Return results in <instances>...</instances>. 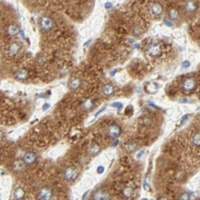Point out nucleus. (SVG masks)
<instances>
[{
	"label": "nucleus",
	"instance_id": "f257e3e1",
	"mask_svg": "<svg viewBox=\"0 0 200 200\" xmlns=\"http://www.w3.org/2000/svg\"><path fill=\"white\" fill-rule=\"evenodd\" d=\"M121 133H122L121 126L115 123L110 124L108 129H107V135L111 137V139H117V137L121 135Z\"/></svg>",
	"mask_w": 200,
	"mask_h": 200
},
{
	"label": "nucleus",
	"instance_id": "f03ea898",
	"mask_svg": "<svg viewBox=\"0 0 200 200\" xmlns=\"http://www.w3.org/2000/svg\"><path fill=\"white\" fill-rule=\"evenodd\" d=\"M78 174V170L76 168L68 167V168H66L65 170V172H64V178L66 181L71 182V181H74L75 179L77 178Z\"/></svg>",
	"mask_w": 200,
	"mask_h": 200
},
{
	"label": "nucleus",
	"instance_id": "7ed1b4c3",
	"mask_svg": "<svg viewBox=\"0 0 200 200\" xmlns=\"http://www.w3.org/2000/svg\"><path fill=\"white\" fill-rule=\"evenodd\" d=\"M53 197V191L49 187H43L39 191L37 197L39 200H51Z\"/></svg>",
	"mask_w": 200,
	"mask_h": 200
},
{
	"label": "nucleus",
	"instance_id": "20e7f679",
	"mask_svg": "<svg viewBox=\"0 0 200 200\" xmlns=\"http://www.w3.org/2000/svg\"><path fill=\"white\" fill-rule=\"evenodd\" d=\"M40 24H41V28L44 30H49L53 28L54 26V22L53 20L49 17H43L40 21Z\"/></svg>",
	"mask_w": 200,
	"mask_h": 200
},
{
	"label": "nucleus",
	"instance_id": "39448f33",
	"mask_svg": "<svg viewBox=\"0 0 200 200\" xmlns=\"http://www.w3.org/2000/svg\"><path fill=\"white\" fill-rule=\"evenodd\" d=\"M92 200H110V195L103 190H97L92 195Z\"/></svg>",
	"mask_w": 200,
	"mask_h": 200
},
{
	"label": "nucleus",
	"instance_id": "423d86ee",
	"mask_svg": "<svg viewBox=\"0 0 200 200\" xmlns=\"http://www.w3.org/2000/svg\"><path fill=\"white\" fill-rule=\"evenodd\" d=\"M195 85H197V84H195V80L194 78H186L183 82L182 87H183V90L184 91L189 92V91L194 90V89L195 88Z\"/></svg>",
	"mask_w": 200,
	"mask_h": 200
},
{
	"label": "nucleus",
	"instance_id": "0eeeda50",
	"mask_svg": "<svg viewBox=\"0 0 200 200\" xmlns=\"http://www.w3.org/2000/svg\"><path fill=\"white\" fill-rule=\"evenodd\" d=\"M37 155L34 152H27L23 157V163L26 165H32L36 161Z\"/></svg>",
	"mask_w": 200,
	"mask_h": 200
},
{
	"label": "nucleus",
	"instance_id": "6e6552de",
	"mask_svg": "<svg viewBox=\"0 0 200 200\" xmlns=\"http://www.w3.org/2000/svg\"><path fill=\"white\" fill-rule=\"evenodd\" d=\"M148 53L151 55V56H159L161 54V47H159L158 44H151L149 48H148Z\"/></svg>",
	"mask_w": 200,
	"mask_h": 200
},
{
	"label": "nucleus",
	"instance_id": "1a4fd4ad",
	"mask_svg": "<svg viewBox=\"0 0 200 200\" xmlns=\"http://www.w3.org/2000/svg\"><path fill=\"white\" fill-rule=\"evenodd\" d=\"M184 7H185V10L187 12H189V13L195 12L197 8V3L194 2V1H186Z\"/></svg>",
	"mask_w": 200,
	"mask_h": 200
},
{
	"label": "nucleus",
	"instance_id": "9d476101",
	"mask_svg": "<svg viewBox=\"0 0 200 200\" xmlns=\"http://www.w3.org/2000/svg\"><path fill=\"white\" fill-rule=\"evenodd\" d=\"M88 151H89V153L91 155V156H95V155H97L98 153L101 151V148H100L99 145L93 143V144H91L90 147H89Z\"/></svg>",
	"mask_w": 200,
	"mask_h": 200
},
{
	"label": "nucleus",
	"instance_id": "9b49d317",
	"mask_svg": "<svg viewBox=\"0 0 200 200\" xmlns=\"http://www.w3.org/2000/svg\"><path fill=\"white\" fill-rule=\"evenodd\" d=\"M151 11L155 15H161L162 12V6L159 3H153L151 5Z\"/></svg>",
	"mask_w": 200,
	"mask_h": 200
},
{
	"label": "nucleus",
	"instance_id": "f8f14e48",
	"mask_svg": "<svg viewBox=\"0 0 200 200\" xmlns=\"http://www.w3.org/2000/svg\"><path fill=\"white\" fill-rule=\"evenodd\" d=\"M15 77L18 79H20V80H24L28 78V72L26 69H20L18 70L16 74H15Z\"/></svg>",
	"mask_w": 200,
	"mask_h": 200
},
{
	"label": "nucleus",
	"instance_id": "ddd939ff",
	"mask_svg": "<svg viewBox=\"0 0 200 200\" xmlns=\"http://www.w3.org/2000/svg\"><path fill=\"white\" fill-rule=\"evenodd\" d=\"M25 197V192L21 187H18L14 191V197L16 200H21Z\"/></svg>",
	"mask_w": 200,
	"mask_h": 200
},
{
	"label": "nucleus",
	"instance_id": "4468645a",
	"mask_svg": "<svg viewBox=\"0 0 200 200\" xmlns=\"http://www.w3.org/2000/svg\"><path fill=\"white\" fill-rule=\"evenodd\" d=\"M133 194H134V190H133L132 187H126V188H124V190L122 191V195H123V197L124 198H131L133 197Z\"/></svg>",
	"mask_w": 200,
	"mask_h": 200
},
{
	"label": "nucleus",
	"instance_id": "2eb2a0df",
	"mask_svg": "<svg viewBox=\"0 0 200 200\" xmlns=\"http://www.w3.org/2000/svg\"><path fill=\"white\" fill-rule=\"evenodd\" d=\"M168 16L171 19V20H174L178 19L179 12L177 9H175V8H171V9L168 11Z\"/></svg>",
	"mask_w": 200,
	"mask_h": 200
},
{
	"label": "nucleus",
	"instance_id": "dca6fc26",
	"mask_svg": "<svg viewBox=\"0 0 200 200\" xmlns=\"http://www.w3.org/2000/svg\"><path fill=\"white\" fill-rule=\"evenodd\" d=\"M19 49H20V46H19V44L14 43H12L9 45V47H8V53H9V55H16L18 51H19Z\"/></svg>",
	"mask_w": 200,
	"mask_h": 200
},
{
	"label": "nucleus",
	"instance_id": "f3484780",
	"mask_svg": "<svg viewBox=\"0 0 200 200\" xmlns=\"http://www.w3.org/2000/svg\"><path fill=\"white\" fill-rule=\"evenodd\" d=\"M7 32L8 35L13 36V35H15V34H17L18 32H19V29H18V27L15 25H9L7 27Z\"/></svg>",
	"mask_w": 200,
	"mask_h": 200
},
{
	"label": "nucleus",
	"instance_id": "a211bd4d",
	"mask_svg": "<svg viewBox=\"0 0 200 200\" xmlns=\"http://www.w3.org/2000/svg\"><path fill=\"white\" fill-rule=\"evenodd\" d=\"M114 92V87L112 85H105L103 88V93L106 96H110L112 95Z\"/></svg>",
	"mask_w": 200,
	"mask_h": 200
},
{
	"label": "nucleus",
	"instance_id": "6ab92c4d",
	"mask_svg": "<svg viewBox=\"0 0 200 200\" xmlns=\"http://www.w3.org/2000/svg\"><path fill=\"white\" fill-rule=\"evenodd\" d=\"M192 142L193 145L197 147V148H200V133H197L195 134L192 137Z\"/></svg>",
	"mask_w": 200,
	"mask_h": 200
},
{
	"label": "nucleus",
	"instance_id": "aec40b11",
	"mask_svg": "<svg viewBox=\"0 0 200 200\" xmlns=\"http://www.w3.org/2000/svg\"><path fill=\"white\" fill-rule=\"evenodd\" d=\"M126 149L127 152H134L135 150L137 149V144H136V143H134V142H133V143L128 144V145H126Z\"/></svg>",
	"mask_w": 200,
	"mask_h": 200
},
{
	"label": "nucleus",
	"instance_id": "412c9836",
	"mask_svg": "<svg viewBox=\"0 0 200 200\" xmlns=\"http://www.w3.org/2000/svg\"><path fill=\"white\" fill-rule=\"evenodd\" d=\"M79 84H80V81H79L78 78H74L69 82V87L71 89H73V90H76V89L78 88Z\"/></svg>",
	"mask_w": 200,
	"mask_h": 200
},
{
	"label": "nucleus",
	"instance_id": "4be33fe9",
	"mask_svg": "<svg viewBox=\"0 0 200 200\" xmlns=\"http://www.w3.org/2000/svg\"><path fill=\"white\" fill-rule=\"evenodd\" d=\"M22 167H23V163H22L21 161H16L15 163H14V169L16 171H19V170H20V169H22Z\"/></svg>",
	"mask_w": 200,
	"mask_h": 200
},
{
	"label": "nucleus",
	"instance_id": "5701e85b",
	"mask_svg": "<svg viewBox=\"0 0 200 200\" xmlns=\"http://www.w3.org/2000/svg\"><path fill=\"white\" fill-rule=\"evenodd\" d=\"M111 106L117 108V109L120 111V110H121V109L123 108V103H113L112 104H111Z\"/></svg>",
	"mask_w": 200,
	"mask_h": 200
},
{
	"label": "nucleus",
	"instance_id": "b1692460",
	"mask_svg": "<svg viewBox=\"0 0 200 200\" xmlns=\"http://www.w3.org/2000/svg\"><path fill=\"white\" fill-rule=\"evenodd\" d=\"M179 200H190V197H189L188 194L184 193V194H182V195H180Z\"/></svg>",
	"mask_w": 200,
	"mask_h": 200
},
{
	"label": "nucleus",
	"instance_id": "393cba45",
	"mask_svg": "<svg viewBox=\"0 0 200 200\" xmlns=\"http://www.w3.org/2000/svg\"><path fill=\"white\" fill-rule=\"evenodd\" d=\"M163 22H164V24L168 26V27H173V23H172L171 20H168L167 19H164Z\"/></svg>",
	"mask_w": 200,
	"mask_h": 200
},
{
	"label": "nucleus",
	"instance_id": "a878e982",
	"mask_svg": "<svg viewBox=\"0 0 200 200\" xmlns=\"http://www.w3.org/2000/svg\"><path fill=\"white\" fill-rule=\"evenodd\" d=\"M182 66H183L184 68H187L190 66V62L189 61H184L183 64H182Z\"/></svg>",
	"mask_w": 200,
	"mask_h": 200
},
{
	"label": "nucleus",
	"instance_id": "bb28decb",
	"mask_svg": "<svg viewBox=\"0 0 200 200\" xmlns=\"http://www.w3.org/2000/svg\"><path fill=\"white\" fill-rule=\"evenodd\" d=\"M104 172V167L103 166H99L97 169V172L98 173H103Z\"/></svg>",
	"mask_w": 200,
	"mask_h": 200
},
{
	"label": "nucleus",
	"instance_id": "cd10ccee",
	"mask_svg": "<svg viewBox=\"0 0 200 200\" xmlns=\"http://www.w3.org/2000/svg\"><path fill=\"white\" fill-rule=\"evenodd\" d=\"M134 33H135L136 35H140V34H141V30H139V27H136V28H135V30H134Z\"/></svg>",
	"mask_w": 200,
	"mask_h": 200
},
{
	"label": "nucleus",
	"instance_id": "c85d7f7f",
	"mask_svg": "<svg viewBox=\"0 0 200 200\" xmlns=\"http://www.w3.org/2000/svg\"><path fill=\"white\" fill-rule=\"evenodd\" d=\"M188 117H189V114H185L183 118L181 119V124H184V123L186 121V120L188 119Z\"/></svg>",
	"mask_w": 200,
	"mask_h": 200
},
{
	"label": "nucleus",
	"instance_id": "c756f323",
	"mask_svg": "<svg viewBox=\"0 0 200 200\" xmlns=\"http://www.w3.org/2000/svg\"><path fill=\"white\" fill-rule=\"evenodd\" d=\"M112 7H113V4L111 3V2H108V3L105 4V8H106V9H109V8H111Z\"/></svg>",
	"mask_w": 200,
	"mask_h": 200
},
{
	"label": "nucleus",
	"instance_id": "7c9ffc66",
	"mask_svg": "<svg viewBox=\"0 0 200 200\" xmlns=\"http://www.w3.org/2000/svg\"><path fill=\"white\" fill-rule=\"evenodd\" d=\"M49 107H50V104H49V103H44L43 106V111H46Z\"/></svg>",
	"mask_w": 200,
	"mask_h": 200
},
{
	"label": "nucleus",
	"instance_id": "2f4dec72",
	"mask_svg": "<svg viewBox=\"0 0 200 200\" xmlns=\"http://www.w3.org/2000/svg\"><path fill=\"white\" fill-rule=\"evenodd\" d=\"M118 143H119V139H115V140L113 142L112 146H113V147H116V146L118 145Z\"/></svg>",
	"mask_w": 200,
	"mask_h": 200
},
{
	"label": "nucleus",
	"instance_id": "473e14b6",
	"mask_svg": "<svg viewBox=\"0 0 200 200\" xmlns=\"http://www.w3.org/2000/svg\"><path fill=\"white\" fill-rule=\"evenodd\" d=\"M143 153H144V149H142L141 151H139V153L136 155V158H137V159H139V158L142 156V155H143Z\"/></svg>",
	"mask_w": 200,
	"mask_h": 200
},
{
	"label": "nucleus",
	"instance_id": "72a5a7b5",
	"mask_svg": "<svg viewBox=\"0 0 200 200\" xmlns=\"http://www.w3.org/2000/svg\"><path fill=\"white\" fill-rule=\"evenodd\" d=\"M104 110H105V107H103V109H101V110H99V111H98V112H97V113L95 114V116H97V115H98V114H101V112H103V111H104Z\"/></svg>",
	"mask_w": 200,
	"mask_h": 200
},
{
	"label": "nucleus",
	"instance_id": "f704fd0d",
	"mask_svg": "<svg viewBox=\"0 0 200 200\" xmlns=\"http://www.w3.org/2000/svg\"><path fill=\"white\" fill-rule=\"evenodd\" d=\"M91 43V40L90 39L87 43H85V44H84V45H85V46H89V45H90V43Z\"/></svg>",
	"mask_w": 200,
	"mask_h": 200
},
{
	"label": "nucleus",
	"instance_id": "c9c22d12",
	"mask_svg": "<svg viewBox=\"0 0 200 200\" xmlns=\"http://www.w3.org/2000/svg\"><path fill=\"white\" fill-rule=\"evenodd\" d=\"M20 32L21 37H22V38H25V36H24V32H23V30H20Z\"/></svg>",
	"mask_w": 200,
	"mask_h": 200
},
{
	"label": "nucleus",
	"instance_id": "e433bc0d",
	"mask_svg": "<svg viewBox=\"0 0 200 200\" xmlns=\"http://www.w3.org/2000/svg\"><path fill=\"white\" fill-rule=\"evenodd\" d=\"M159 200H168V199L166 197H161L159 198Z\"/></svg>",
	"mask_w": 200,
	"mask_h": 200
},
{
	"label": "nucleus",
	"instance_id": "4c0bfd02",
	"mask_svg": "<svg viewBox=\"0 0 200 200\" xmlns=\"http://www.w3.org/2000/svg\"><path fill=\"white\" fill-rule=\"evenodd\" d=\"M181 103H187V100L184 99V100H181Z\"/></svg>",
	"mask_w": 200,
	"mask_h": 200
},
{
	"label": "nucleus",
	"instance_id": "58836bf2",
	"mask_svg": "<svg viewBox=\"0 0 200 200\" xmlns=\"http://www.w3.org/2000/svg\"><path fill=\"white\" fill-rule=\"evenodd\" d=\"M135 46H136V48H139V47H140V45H139V43H136V44H135Z\"/></svg>",
	"mask_w": 200,
	"mask_h": 200
}]
</instances>
